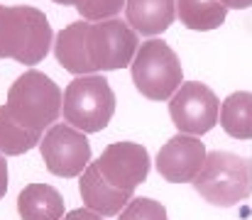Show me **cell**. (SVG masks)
<instances>
[{
  "label": "cell",
  "instance_id": "cell-17",
  "mask_svg": "<svg viewBox=\"0 0 252 220\" xmlns=\"http://www.w3.org/2000/svg\"><path fill=\"white\" fill-rule=\"evenodd\" d=\"M118 220H169L167 208L155 198H132Z\"/></svg>",
  "mask_w": 252,
  "mask_h": 220
},
{
  "label": "cell",
  "instance_id": "cell-16",
  "mask_svg": "<svg viewBox=\"0 0 252 220\" xmlns=\"http://www.w3.org/2000/svg\"><path fill=\"white\" fill-rule=\"evenodd\" d=\"M127 0H84L76 10L86 22H103V20H115L125 10Z\"/></svg>",
  "mask_w": 252,
  "mask_h": 220
},
{
  "label": "cell",
  "instance_id": "cell-6",
  "mask_svg": "<svg viewBox=\"0 0 252 220\" xmlns=\"http://www.w3.org/2000/svg\"><path fill=\"white\" fill-rule=\"evenodd\" d=\"M130 69L135 88L150 100H169L184 83L181 62L164 39L142 42Z\"/></svg>",
  "mask_w": 252,
  "mask_h": 220
},
{
  "label": "cell",
  "instance_id": "cell-8",
  "mask_svg": "<svg viewBox=\"0 0 252 220\" xmlns=\"http://www.w3.org/2000/svg\"><path fill=\"white\" fill-rule=\"evenodd\" d=\"M39 152L47 169L62 179L81 176L91 164V145L86 140V132L64 123H57L44 132Z\"/></svg>",
  "mask_w": 252,
  "mask_h": 220
},
{
  "label": "cell",
  "instance_id": "cell-14",
  "mask_svg": "<svg viewBox=\"0 0 252 220\" xmlns=\"http://www.w3.org/2000/svg\"><path fill=\"white\" fill-rule=\"evenodd\" d=\"M176 17L186 30L211 32L225 22L228 7L220 0H176Z\"/></svg>",
  "mask_w": 252,
  "mask_h": 220
},
{
  "label": "cell",
  "instance_id": "cell-1",
  "mask_svg": "<svg viewBox=\"0 0 252 220\" xmlns=\"http://www.w3.org/2000/svg\"><path fill=\"white\" fill-rule=\"evenodd\" d=\"M64 105L62 88L47 73L30 69L15 78L0 105V154L17 157L39 147L44 130L57 125Z\"/></svg>",
  "mask_w": 252,
  "mask_h": 220
},
{
  "label": "cell",
  "instance_id": "cell-13",
  "mask_svg": "<svg viewBox=\"0 0 252 220\" xmlns=\"http://www.w3.org/2000/svg\"><path fill=\"white\" fill-rule=\"evenodd\" d=\"M17 213L22 220H62L64 198L49 184H30L17 196Z\"/></svg>",
  "mask_w": 252,
  "mask_h": 220
},
{
  "label": "cell",
  "instance_id": "cell-7",
  "mask_svg": "<svg viewBox=\"0 0 252 220\" xmlns=\"http://www.w3.org/2000/svg\"><path fill=\"white\" fill-rule=\"evenodd\" d=\"M169 115L179 132L198 137L216 127L220 118V100L206 83L189 81L169 98Z\"/></svg>",
  "mask_w": 252,
  "mask_h": 220
},
{
  "label": "cell",
  "instance_id": "cell-15",
  "mask_svg": "<svg viewBox=\"0 0 252 220\" xmlns=\"http://www.w3.org/2000/svg\"><path fill=\"white\" fill-rule=\"evenodd\" d=\"M220 127L235 140H252V93L235 91L220 105Z\"/></svg>",
  "mask_w": 252,
  "mask_h": 220
},
{
  "label": "cell",
  "instance_id": "cell-21",
  "mask_svg": "<svg viewBox=\"0 0 252 220\" xmlns=\"http://www.w3.org/2000/svg\"><path fill=\"white\" fill-rule=\"evenodd\" d=\"M54 2H59V5H74V7H79L84 0H54Z\"/></svg>",
  "mask_w": 252,
  "mask_h": 220
},
{
  "label": "cell",
  "instance_id": "cell-3",
  "mask_svg": "<svg viewBox=\"0 0 252 220\" xmlns=\"http://www.w3.org/2000/svg\"><path fill=\"white\" fill-rule=\"evenodd\" d=\"M54 47L47 15L32 5H0V59L39 64Z\"/></svg>",
  "mask_w": 252,
  "mask_h": 220
},
{
  "label": "cell",
  "instance_id": "cell-18",
  "mask_svg": "<svg viewBox=\"0 0 252 220\" xmlns=\"http://www.w3.org/2000/svg\"><path fill=\"white\" fill-rule=\"evenodd\" d=\"M62 220H103V216H98V213H93L88 208H76V211L66 213Z\"/></svg>",
  "mask_w": 252,
  "mask_h": 220
},
{
  "label": "cell",
  "instance_id": "cell-11",
  "mask_svg": "<svg viewBox=\"0 0 252 220\" xmlns=\"http://www.w3.org/2000/svg\"><path fill=\"white\" fill-rule=\"evenodd\" d=\"M79 191H81V198H84V206L88 211L103 216V218H113V216H120L123 208L135 198L132 193H125V191H118L113 189L98 171V166L91 161L86 166V171L81 174V181H79Z\"/></svg>",
  "mask_w": 252,
  "mask_h": 220
},
{
  "label": "cell",
  "instance_id": "cell-9",
  "mask_svg": "<svg viewBox=\"0 0 252 220\" xmlns=\"http://www.w3.org/2000/svg\"><path fill=\"white\" fill-rule=\"evenodd\" d=\"M100 176L118 191L135 193L150 174V152L137 142H113L93 161Z\"/></svg>",
  "mask_w": 252,
  "mask_h": 220
},
{
  "label": "cell",
  "instance_id": "cell-12",
  "mask_svg": "<svg viewBox=\"0 0 252 220\" xmlns=\"http://www.w3.org/2000/svg\"><path fill=\"white\" fill-rule=\"evenodd\" d=\"M125 22L140 37H157L176 20V0H127Z\"/></svg>",
  "mask_w": 252,
  "mask_h": 220
},
{
  "label": "cell",
  "instance_id": "cell-2",
  "mask_svg": "<svg viewBox=\"0 0 252 220\" xmlns=\"http://www.w3.org/2000/svg\"><path fill=\"white\" fill-rule=\"evenodd\" d=\"M140 49V34L123 20L71 22L54 39L57 62L74 76L130 66Z\"/></svg>",
  "mask_w": 252,
  "mask_h": 220
},
{
  "label": "cell",
  "instance_id": "cell-4",
  "mask_svg": "<svg viewBox=\"0 0 252 220\" xmlns=\"http://www.w3.org/2000/svg\"><path fill=\"white\" fill-rule=\"evenodd\" d=\"M191 184L196 193L216 208L238 206L252 193V161L233 152H208L201 174Z\"/></svg>",
  "mask_w": 252,
  "mask_h": 220
},
{
  "label": "cell",
  "instance_id": "cell-20",
  "mask_svg": "<svg viewBox=\"0 0 252 220\" xmlns=\"http://www.w3.org/2000/svg\"><path fill=\"white\" fill-rule=\"evenodd\" d=\"M228 10H248L252 7V0H220Z\"/></svg>",
  "mask_w": 252,
  "mask_h": 220
},
{
  "label": "cell",
  "instance_id": "cell-19",
  "mask_svg": "<svg viewBox=\"0 0 252 220\" xmlns=\"http://www.w3.org/2000/svg\"><path fill=\"white\" fill-rule=\"evenodd\" d=\"M5 191H7V161L0 154V198L5 196Z\"/></svg>",
  "mask_w": 252,
  "mask_h": 220
},
{
  "label": "cell",
  "instance_id": "cell-5",
  "mask_svg": "<svg viewBox=\"0 0 252 220\" xmlns=\"http://www.w3.org/2000/svg\"><path fill=\"white\" fill-rule=\"evenodd\" d=\"M62 113L66 125L86 135L105 130L115 113V93L105 81V76L100 73L76 76L64 91Z\"/></svg>",
  "mask_w": 252,
  "mask_h": 220
},
{
  "label": "cell",
  "instance_id": "cell-10",
  "mask_svg": "<svg viewBox=\"0 0 252 220\" xmlns=\"http://www.w3.org/2000/svg\"><path fill=\"white\" fill-rule=\"evenodd\" d=\"M206 157L208 152L198 137L179 132L162 145L155 164H157L159 176L169 184H191L201 174Z\"/></svg>",
  "mask_w": 252,
  "mask_h": 220
}]
</instances>
